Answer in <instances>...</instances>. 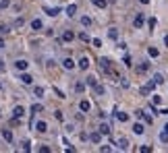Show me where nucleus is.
Listing matches in <instances>:
<instances>
[{"label":"nucleus","instance_id":"f257e3e1","mask_svg":"<svg viewBox=\"0 0 168 153\" xmlns=\"http://www.w3.org/2000/svg\"><path fill=\"white\" fill-rule=\"evenodd\" d=\"M143 23H145V15H143V13H139V15L133 19V25H135L137 29H141V27H143Z\"/></svg>","mask_w":168,"mask_h":153},{"label":"nucleus","instance_id":"f03ea898","mask_svg":"<svg viewBox=\"0 0 168 153\" xmlns=\"http://www.w3.org/2000/svg\"><path fill=\"white\" fill-rule=\"evenodd\" d=\"M135 116H137V118H141V120H143L145 124H152V116H147V114H145V112H141V110H137V112H135Z\"/></svg>","mask_w":168,"mask_h":153},{"label":"nucleus","instance_id":"7ed1b4c3","mask_svg":"<svg viewBox=\"0 0 168 153\" xmlns=\"http://www.w3.org/2000/svg\"><path fill=\"white\" fill-rule=\"evenodd\" d=\"M62 68L73 71V68H75V60H73V58H64V60H62Z\"/></svg>","mask_w":168,"mask_h":153},{"label":"nucleus","instance_id":"20e7f679","mask_svg":"<svg viewBox=\"0 0 168 153\" xmlns=\"http://www.w3.org/2000/svg\"><path fill=\"white\" fill-rule=\"evenodd\" d=\"M73 39H75V33H73L71 29H67V31L62 33V41H64V43H69V41H73Z\"/></svg>","mask_w":168,"mask_h":153},{"label":"nucleus","instance_id":"39448f33","mask_svg":"<svg viewBox=\"0 0 168 153\" xmlns=\"http://www.w3.org/2000/svg\"><path fill=\"white\" fill-rule=\"evenodd\" d=\"M133 132H135V135H143V132H145V126H143L141 122H135V124H133Z\"/></svg>","mask_w":168,"mask_h":153},{"label":"nucleus","instance_id":"423d86ee","mask_svg":"<svg viewBox=\"0 0 168 153\" xmlns=\"http://www.w3.org/2000/svg\"><path fill=\"white\" fill-rule=\"evenodd\" d=\"M19 79H21V81H23L25 85H31V83H33V76L29 75V73H25V71H23V75L19 76Z\"/></svg>","mask_w":168,"mask_h":153},{"label":"nucleus","instance_id":"0eeeda50","mask_svg":"<svg viewBox=\"0 0 168 153\" xmlns=\"http://www.w3.org/2000/svg\"><path fill=\"white\" fill-rule=\"evenodd\" d=\"M89 141L98 145V143L102 141V132H100V130H98V132H91V135H89Z\"/></svg>","mask_w":168,"mask_h":153},{"label":"nucleus","instance_id":"6e6552de","mask_svg":"<svg viewBox=\"0 0 168 153\" xmlns=\"http://www.w3.org/2000/svg\"><path fill=\"white\" fill-rule=\"evenodd\" d=\"M147 71H149V62H141V64L137 66V73H139V75H143V73H147Z\"/></svg>","mask_w":168,"mask_h":153},{"label":"nucleus","instance_id":"1a4fd4ad","mask_svg":"<svg viewBox=\"0 0 168 153\" xmlns=\"http://www.w3.org/2000/svg\"><path fill=\"white\" fill-rule=\"evenodd\" d=\"M2 139H4L6 143H10V141H13V132H10L8 128H2Z\"/></svg>","mask_w":168,"mask_h":153},{"label":"nucleus","instance_id":"9d476101","mask_svg":"<svg viewBox=\"0 0 168 153\" xmlns=\"http://www.w3.org/2000/svg\"><path fill=\"white\" fill-rule=\"evenodd\" d=\"M79 68H81V71H87V68H89V58H87V56H83V58L79 60Z\"/></svg>","mask_w":168,"mask_h":153},{"label":"nucleus","instance_id":"9b49d317","mask_svg":"<svg viewBox=\"0 0 168 153\" xmlns=\"http://www.w3.org/2000/svg\"><path fill=\"white\" fill-rule=\"evenodd\" d=\"M42 27H44V23L40 19H33V21H31V29H33V31H40Z\"/></svg>","mask_w":168,"mask_h":153},{"label":"nucleus","instance_id":"f8f14e48","mask_svg":"<svg viewBox=\"0 0 168 153\" xmlns=\"http://www.w3.org/2000/svg\"><path fill=\"white\" fill-rule=\"evenodd\" d=\"M79 110H81V112H89V110H91V104H89L87 99H83V102L79 104Z\"/></svg>","mask_w":168,"mask_h":153},{"label":"nucleus","instance_id":"ddd939ff","mask_svg":"<svg viewBox=\"0 0 168 153\" xmlns=\"http://www.w3.org/2000/svg\"><path fill=\"white\" fill-rule=\"evenodd\" d=\"M36 130H38V132H46V130H48V124H46L44 120H40V122L36 124Z\"/></svg>","mask_w":168,"mask_h":153},{"label":"nucleus","instance_id":"4468645a","mask_svg":"<svg viewBox=\"0 0 168 153\" xmlns=\"http://www.w3.org/2000/svg\"><path fill=\"white\" fill-rule=\"evenodd\" d=\"M147 54H149L152 58H158V56H160V50L154 48V46H149V48H147Z\"/></svg>","mask_w":168,"mask_h":153},{"label":"nucleus","instance_id":"2eb2a0df","mask_svg":"<svg viewBox=\"0 0 168 153\" xmlns=\"http://www.w3.org/2000/svg\"><path fill=\"white\" fill-rule=\"evenodd\" d=\"M23 112H25V110H23V106H17V108L13 110V118H21Z\"/></svg>","mask_w":168,"mask_h":153},{"label":"nucleus","instance_id":"dca6fc26","mask_svg":"<svg viewBox=\"0 0 168 153\" xmlns=\"http://www.w3.org/2000/svg\"><path fill=\"white\" fill-rule=\"evenodd\" d=\"M116 145H118V149H123V151L129 149V141H127V139H118V143H116Z\"/></svg>","mask_w":168,"mask_h":153},{"label":"nucleus","instance_id":"f3484780","mask_svg":"<svg viewBox=\"0 0 168 153\" xmlns=\"http://www.w3.org/2000/svg\"><path fill=\"white\" fill-rule=\"evenodd\" d=\"M75 13H77V4H69L67 6V15L69 17H75Z\"/></svg>","mask_w":168,"mask_h":153},{"label":"nucleus","instance_id":"a211bd4d","mask_svg":"<svg viewBox=\"0 0 168 153\" xmlns=\"http://www.w3.org/2000/svg\"><path fill=\"white\" fill-rule=\"evenodd\" d=\"M44 13L50 15V17H56V15L60 13V8H58V6H56V8H44Z\"/></svg>","mask_w":168,"mask_h":153},{"label":"nucleus","instance_id":"6ab92c4d","mask_svg":"<svg viewBox=\"0 0 168 153\" xmlns=\"http://www.w3.org/2000/svg\"><path fill=\"white\" fill-rule=\"evenodd\" d=\"M27 64H29V62H25V60H17V62H15L17 71H25V68H27Z\"/></svg>","mask_w":168,"mask_h":153},{"label":"nucleus","instance_id":"aec40b11","mask_svg":"<svg viewBox=\"0 0 168 153\" xmlns=\"http://www.w3.org/2000/svg\"><path fill=\"white\" fill-rule=\"evenodd\" d=\"M116 118H118V122H129V114L127 112H116Z\"/></svg>","mask_w":168,"mask_h":153},{"label":"nucleus","instance_id":"412c9836","mask_svg":"<svg viewBox=\"0 0 168 153\" xmlns=\"http://www.w3.org/2000/svg\"><path fill=\"white\" fill-rule=\"evenodd\" d=\"M100 132L108 137V135H110V124H100Z\"/></svg>","mask_w":168,"mask_h":153},{"label":"nucleus","instance_id":"4be33fe9","mask_svg":"<svg viewBox=\"0 0 168 153\" xmlns=\"http://www.w3.org/2000/svg\"><path fill=\"white\" fill-rule=\"evenodd\" d=\"M108 38H110V39H118V29H114V27L108 29Z\"/></svg>","mask_w":168,"mask_h":153},{"label":"nucleus","instance_id":"5701e85b","mask_svg":"<svg viewBox=\"0 0 168 153\" xmlns=\"http://www.w3.org/2000/svg\"><path fill=\"white\" fill-rule=\"evenodd\" d=\"M85 83H87L89 87H95V85H98V79H95V76H87V79H85Z\"/></svg>","mask_w":168,"mask_h":153},{"label":"nucleus","instance_id":"b1692460","mask_svg":"<svg viewBox=\"0 0 168 153\" xmlns=\"http://www.w3.org/2000/svg\"><path fill=\"white\" fill-rule=\"evenodd\" d=\"M91 2H93V4H95L98 8H106V4H108L106 0H91Z\"/></svg>","mask_w":168,"mask_h":153},{"label":"nucleus","instance_id":"393cba45","mask_svg":"<svg viewBox=\"0 0 168 153\" xmlns=\"http://www.w3.org/2000/svg\"><path fill=\"white\" fill-rule=\"evenodd\" d=\"M154 81H156V85H162V83H164V76L160 75V73H156V75H154Z\"/></svg>","mask_w":168,"mask_h":153},{"label":"nucleus","instance_id":"a878e982","mask_svg":"<svg viewBox=\"0 0 168 153\" xmlns=\"http://www.w3.org/2000/svg\"><path fill=\"white\" fill-rule=\"evenodd\" d=\"M81 25H83V27H89V25H91V19H89L87 15H85V17H81Z\"/></svg>","mask_w":168,"mask_h":153},{"label":"nucleus","instance_id":"bb28decb","mask_svg":"<svg viewBox=\"0 0 168 153\" xmlns=\"http://www.w3.org/2000/svg\"><path fill=\"white\" fill-rule=\"evenodd\" d=\"M93 89H95V93H98V95H104V93H106V89H104V87H102L100 83H98V85H95Z\"/></svg>","mask_w":168,"mask_h":153},{"label":"nucleus","instance_id":"cd10ccee","mask_svg":"<svg viewBox=\"0 0 168 153\" xmlns=\"http://www.w3.org/2000/svg\"><path fill=\"white\" fill-rule=\"evenodd\" d=\"M152 104H154V106H160V104H162V97H160V95H154V97H152Z\"/></svg>","mask_w":168,"mask_h":153},{"label":"nucleus","instance_id":"c85d7f7f","mask_svg":"<svg viewBox=\"0 0 168 153\" xmlns=\"http://www.w3.org/2000/svg\"><path fill=\"white\" fill-rule=\"evenodd\" d=\"M75 91H77V93H83V91H85V85H83V83H77V85H75Z\"/></svg>","mask_w":168,"mask_h":153},{"label":"nucleus","instance_id":"c756f323","mask_svg":"<svg viewBox=\"0 0 168 153\" xmlns=\"http://www.w3.org/2000/svg\"><path fill=\"white\" fill-rule=\"evenodd\" d=\"M54 118H56L58 122H62V120H64V116H62V112H60V110H56V112H54Z\"/></svg>","mask_w":168,"mask_h":153},{"label":"nucleus","instance_id":"7c9ffc66","mask_svg":"<svg viewBox=\"0 0 168 153\" xmlns=\"http://www.w3.org/2000/svg\"><path fill=\"white\" fill-rule=\"evenodd\" d=\"M123 62H125V66H133V60H131V56H129V54L123 58Z\"/></svg>","mask_w":168,"mask_h":153},{"label":"nucleus","instance_id":"2f4dec72","mask_svg":"<svg viewBox=\"0 0 168 153\" xmlns=\"http://www.w3.org/2000/svg\"><path fill=\"white\" fill-rule=\"evenodd\" d=\"M160 141H162V143H168V132H166V130L160 132Z\"/></svg>","mask_w":168,"mask_h":153},{"label":"nucleus","instance_id":"473e14b6","mask_svg":"<svg viewBox=\"0 0 168 153\" xmlns=\"http://www.w3.org/2000/svg\"><path fill=\"white\" fill-rule=\"evenodd\" d=\"M54 93H56V97H60V99H64V97H67V95H64L60 89H56V87H54Z\"/></svg>","mask_w":168,"mask_h":153},{"label":"nucleus","instance_id":"72a5a7b5","mask_svg":"<svg viewBox=\"0 0 168 153\" xmlns=\"http://www.w3.org/2000/svg\"><path fill=\"white\" fill-rule=\"evenodd\" d=\"M91 43H93V48H102V39H91Z\"/></svg>","mask_w":168,"mask_h":153},{"label":"nucleus","instance_id":"f704fd0d","mask_svg":"<svg viewBox=\"0 0 168 153\" xmlns=\"http://www.w3.org/2000/svg\"><path fill=\"white\" fill-rule=\"evenodd\" d=\"M33 93H36L38 97H42V95H44V89H42V87H36V89H33Z\"/></svg>","mask_w":168,"mask_h":153},{"label":"nucleus","instance_id":"c9c22d12","mask_svg":"<svg viewBox=\"0 0 168 153\" xmlns=\"http://www.w3.org/2000/svg\"><path fill=\"white\" fill-rule=\"evenodd\" d=\"M38 112H42V106H38V104H36V106L31 108V114H38Z\"/></svg>","mask_w":168,"mask_h":153},{"label":"nucleus","instance_id":"e433bc0d","mask_svg":"<svg viewBox=\"0 0 168 153\" xmlns=\"http://www.w3.org/2000/svg\"><path fill=\"white\" fill-rule=\"evenodd\" d=\"M79 39H81V41H85V43H87V41H89V35H87V33H79Z\"/></svg>","mask_w":168,"mask_h":153},{"label":"nucleus","instance_id":"4c0bfd02","mask_svg":"<svg viewBox=\"0 0 168 153\" xmlns=\"http://www.w3.org/2000/svg\"><path fill=\"white\" fill-rule=\"evenodd\" d=\"M139 151H141V153H149V151H152V147H147V145H143V147H139Z\"/></svg>","mask_w":168,"mask_h":153},{"label":"nucleus","instance_id":"58836bf2","mask_svg":"<svg viewBox=\"0 0 168 153\" xmlns=\"http://www.w3.org/2000/svg\"><path fill=\"white\" fill-rule=\"evenodd\" d=\"M147 27L154 29V27H156V19H149V21H147Z\"/></svg>","mask_w":168,"mask_h":153},{"label":"nucleus","instance_id":"ea45409f","mask_svg":"<svg viewBox=\"0 0 168 153\" xmlns=\"http://www.w3.org/2000/svg\"><path fill=\"white\" fill-rule=\"evenodd\" d=\"M100 151H104V153H108V151H112V147H108V145H104V147H100Z\"/></svg>","mask_w":168,"mask_h":153},{"label":"nucleus","instance_id":"a19ab883","mask_svg":"<svg viewBox=\"0 0 168 153\" xmlns=\"http://www.w3.org/2000/svg\"><path fill=\"white\" fill-rule=\"evenodd\" d=\"M40 151H42V153H50V147H46V145H44V147H40Z\"/></svg>","mask_w":168,"mask_h":153},{"label":"nucleus","instance_id":"79ce46f5","mask_svg":"<svg viewBox=\"0 0 168 153\" xmlns=\"http://www.w3.org/2000/svg\"><path fill=\"white\" fill-rule=\"evenodd\" d=\"M160 114H164V116H168V108H162V110H160Z\"/></svg>","mask_w":168,"mask_h":153},{"label":"nucleus","instance_id":"37998d69","mask_svg":"<svg viewBox=\"0 0 168 153\" xmlns=\"http://www.w3.org/2000/svg\"><path fill=\"white\" fill-rule=\"evenodd\" d=\"M6 31H8V29H6L4 25H0V33H6Z\"/></svg>","mask_w":168,"mask_h":153},{"label":"nucleus","instance_id":"c03bdc74","mask_svg":"<svg viewBox=\"0 0 168 153\" xmlns=\"http://www.w3.org/2000/svg\"><path fill=\"white\" fill-rule=\"evenodd\" d=\"M139 2H141V4H149V0H139Z\"/></svg>","mask_w":168,"mask_h":153},{"label":"nucleus","instance_id":"a18cd8bd","mask_svg":"<svg viewBox=\"0 0 168 153\" xmlns=\"http://www.w3.org/2000/svg\"><path fill=\"white\" fill-rule=\"evenodd\" d=\"M164 46H166V48H168V35H166V38H164Z\"/></svg>","mask_w":168,"mask_h":153},{"label":"nucleus","instance_id":"49530a36","mask_svg":"<svg viewBox=\"0 0 168 153\" xmlns=\"http://www.w3.org/2000/svg\"><path fill=\"white\" fill-rule=\"evenodd\" d=\"M0 48H4V39L0 38Z\"/></svg>","mask_w":168,"mask_h":153},{"label":"nucleus","instance_id":"de8ad7c7","mask_svg":"<svg viewBox=\"0 0 168 153\" xmlns=\"http://www.w3.org/2000/svg\"><path fill=\"white\" fill-rule=\"evenodd\" d=\"M164 130H166V132H168V122H166V124H164Z\"/></svg>","mask_w":168,"mask_h":153},{"label":"nucleus","instance_id":"09e8293b","mask_svg":"<svg viewBox=\"0 0 168 153\" xmlns=\"http://www.w3.org/2000/svg\"><path fill=\"white\" fill-rule=\"evenodd\" d=\"M0 89H2V85H0Z\"/></svg>","mask_w":168,"mask_h":153}]
</instances>
